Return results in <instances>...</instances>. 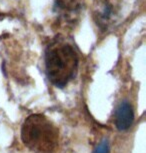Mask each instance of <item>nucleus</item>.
<instances>
[{"mask_svg": "<svg viewBox=\"0 0 146 153\" xmlns=\"http://www.w3.org/2000/svg\"><path fill=\"white\" fill-rule=\"evenodd\" d=\"M24 144L35 153H54L58 146V130L41 114H33L24 121L21 129Z\"/></svg>", "mask_w": 146, "mask_h": 153, "instance_id": "f03ea898", "label": "nucleus"}, {"mask_svg": "<svg viewBox=\"0 0 146 153\" xmlns=\"http://www.w3.org/2000/svg\"><path fill=\"white\" fill-rule=\"evenodd\" d=\"M55 6L65 15L76 14L82 8V0H56Z\"/></svg>", "mask_w": 146, "mask_h": 153, "instance_id": "20e7f679", "label": "nucleus"}, {"mask_svg": "<svg viewBox=\"0 0 146 153\" xmlns=\"http://www.w3.org/2000/svg\"><path fill=\"white\" fill-rule=\"evenodd\" d=\"M133 121V110L127 101H123L119 105L116 113V126L119 130H126Z\"/></svg>", "mask_w": 146, "mask_h": 153, "instance_id": "7ed1b4c3", "label": "nucleus"}, {"mask_svg": "<svg viewBox=\"0 0 146 153\" xmlns=\"http://www.w3.org/2000/svg\"><path fill=\"white\" fill-rule=\"evenodd\" d=\"M78 61V55L72 45L63 40L53 41L45 53L48 79L57 87H64L75 76Z\"/></svg>", "mask_w": 146, "mask_h": 153, "instance_id": "f257e3e1", "label": "nucleus"}, {"mask_svg": "<svg viewBox=\"0 0 146 153\" xmlns=\"http://www.w3.org/2000/svg\"><path fill=\"white\" fill-rule=\"evenodd\" d=\"M94 153H109V145L107 141H103L102 143H100Z\"/></svg>", "mask_w": 146, "mask_h": 153, "instance_id": "39448f33", "label": "nucleus"}]
</instances>
